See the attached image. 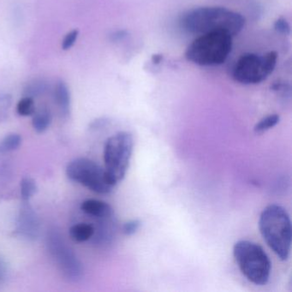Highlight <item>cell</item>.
I'll return each mask as SVG.
<instances>
[{
    "instance_id": "6da1fadb",
    "label": "cell",
    "mask_w": 292,
    "mask_h": 292,
    "mask_svg": "<svg viewBox=\"0 0 292 292\" xmlns=\"http://www.w3.org/2000/svg\"><path fill=\"white\" fill-rule=\"evenodd\" d=\"M245 23V17L242 14L219 6L189 9L179 19V24L184 31L200 35L223 32L233 37L242 31Z\"/></svg>"
},
{
    "instance_id": "7a4b0ae2",
    "label": "cell",
    "mask_w": 292,
    "mask_h": 292,
    "mask_svg": "<svg viewBox=\"0 0 292 292\" xmlns=\"http://www.w3.org/2000/svg\"><path fill=\"white\" fill-rule=\"evenodd\" d=\"M259 230L267 245L281 261L289 258L292 222L286 209L276 204L267 206L259 219Z\"/></svg>"
},
{
    "instance_id": "3957f363",
    "label": "cell",
    "mask_w": 292,
    "mask_h": 292,
    "mask_svg": "<svg viewBox=\"0 0 292 292\" xmlns=\"http://www.w3.org/2000/svg\"><path fill=\"white\" fill-rule=\"evenodd\" d=\"M232 44V36L226 33L201 34L187 47L185 58L197 66H220L231 53Z\"/></svg>"
},
{
    "instance_id": "277c9868",
    "label": "cell",
    "mask_w": 292,
    "mask_h": 292,
    "mask_svg": "<svg viewBox=\"0 0 292 292\" xmlns=\"http://www.w3.org/2000/svg\"><path fill=\"white\" fill-rule=\"evenodd\" d=\"M233 255L246 279L256 286H265L270 279V259L263 248L255 242L241 240L235 243Z\"/></svg>"
},
{
    "instance_id": "5b68a950",
    "label": "cell",
    "mask_w": 292,
    "mask_h": 292,
    "mask_svg": "<svg viewBox=\"0 0 292 292\" xmlns=\"http://www.w3.org/2000/svg\"><path fill=\"white\" fill-rule=\"evenodd\" d=\"M132 135L122 131L109 137L104 148L105 170L113 185L124 179L133 152Z\"/></svg>"
},
{
    "instance_id": "8992f818",
    "label": "cell",
    "mask_w": 292,
    "mask_h": 292,
    "mask_svg": "<svg viewBox=\"0 0 292 292\" xmlns=\"http://www.w3.org/2000/svg\"><path fill=\"white\" fill-rule=\"evenodd\" d=\"M278 62V53L271 51L264 54L245 53L234 66L232 78L245 85L261 83L274 72Z\"/></svg>"
},
{
    "instance_id": "52a82bcc",
    "label": "cell",
    "mask_w": 292,
    "mask_h": 292,
    "mask_svg": "<svg viewBox=\"0 0 292 292\" xmlns=\"http://www.w3.org/2000/svg\"><path fill=\"white\" fill-rule=\"evenodd\" d=\"M66 175L71 180L97 194H109L115 186L109 180L105 169L86 158H78L70 162L66 167Z\"/></svg>"
},
{
    "instance_id": "ba28073f",
    "label": "cell",
    "mask_w": 292,
    "mask_h": 292,
    "mask_svg": "<svg viewBox=\"0 0 292 292\" xmlns=\"http://www.w3.org/2000/svg\"><path fill=\"white\" fill-rule=\"evenodd\" d=\"M47 245L50 255L64 277L72 282L81 280L83 268L80 261L69 248L62 236L57 230L48 231Z\"/></svg>"
},
{
    "instance_id": "9c48e42d",
    "label": "cell",
    "mask_w": 292,
    "mask_h": 292,
    "mask_svg": "<svg viewBox=\"0 0 292 292\" xmlns=\"http://www.w3.org/2000/svg\"><path fill=\"white\" fill-rule=\"evenodd\" d=\"M24 202L20 209L16 232L26 239H34L39 234V219L31 206Z\"/></svg>"
},
{
    "instance_id": "30bf717a",
    "label": "cell",
    "mask_w": 292,
    "mask_h": 292,
    "mask_svg": "<svg viewBox=\"0 0 292 292\" xmlns=\"http://www.w3.org/2000/svg\"><path fill=\"white\" fill-rule=\"evenodd\" d=\"M81 211L97 218H109L113 214L111 206L99 200H87L81 203Z\"/></svg>"
},
{
    "instance_id": "8fae6325",
    "label": "cell",
    "mask_w": 292,
    "mask_h": 292,
    "mask_svg": "<svg viewBox=\"0 0 292 292\" xmlns=\"http://www.w3.org/2000/svg\"><path fill=\"white\" fill-rule=\"evenodd\" d=\"M54 100L59 107L60 113L64 117L69 116L71 108V95L68 87L64 81H59L57 83L54 90Z\"/></svg>"
},
{
    "instance_id": "7c38bea8",
    "label": "cell",
    "mask_w": 292,
    "mask_h": 292,
    "mask_svg": "<svg viewBox=\"0 0 292 292\" xmlns=\"http://www.w3.org/2000/svg\"><path fill=\"white\" fill-rule=\"evenodd\" d=\"M52 123V114L50 110L47 107H41L35 111L32 120V125L34 131L37 133H43L47 131Z\"/></svg>"
},
{
    "instance_id": "4fadbf2b",
    "label": "cell",
    "mask_w": 292,
    "mask_h": 292,
    "mask_svg": "<svg viewBox=\"0 0 292 292\" xmlns=\"http://www.w3.org/2000/svg\"><path fill=\"white\" fill-rule=\"evenodd\" d=\"M94 234L93 225L86 223H80L71 227L70 236L75 242H86L90 239Z\"/></svg>"
},
{
    "instance_id": "5bb4252c",
    "label": "cell",
    "mask_w": 292,
    "mask_h": 292,
    "mask_svg": "<svg viewBox=\"0 0 292 292\" xmlns=\"http://www.w3.org/2000/svg\"><path fill=\"white\" fill-rule=\"evenodd\" d=\"M22 144V137L18 134H9L0 141V153H6L17 149Z\"/></svg>"
},
{
    "instance_id": "9a60e30c",
    "label": "cell",
    "mask_w": 292,
    "mask_h": 292,
    "mask_svg": "<svg viewBox=\"0 0 292 292\" xmlns=\"http://www.w3.org/2000/svg\"><path fill=\"white\" fill-rule=\"evenodd\" d=\"M47 87L48 85L44 80H34L27 84L24 87L23 94L24 97H37L47 92Z\"/></svg>"
},
{
    "instance_id": "2e32d148",
    "label": "cell",
    "mask_w": 292,
    "mask_h": 292,
    "mask_svg": "<svg viewBox=\"0 0 292 292\" xmlns=\"http://www.w3.org/2000/svg\"><path fill=\"white\" fill-rule=\"evenodd\" d=\"M280 117L278 114H271L262 118L261 121L257 123L254 128L256 134L264 133L266 131H269L272 128L276 126L280 123Z\"/></svg>"
},
{
    "instance_id": "e0dca14e",
    "label": "cell",
    "mask_w": 292,
    "mask_h": 292,
    "mask_svg": "<svg viewBox=\"0 0 292 292\" xmlns=\"http://www.w3.org/2000/svg\"><path fill=\"white\" fill-rule=\"evenodd\" d=\"M20 189L22 200L24 202H28L37 191V184L31 177H24L21 181Z\"/></svg>"
},
{
    "instance_id": "ac0fdd59",
    "label": "cell",
    "mask_w": 292,
    "mask_h": 292,
    "mask_svg": "<svg viewBox=\"0 0 292 292\" xmlns=\"http://www.w3.org/2000/svg\"><path fill=\"white\" fill-rule=\"evenodd\" d=\"M16 111L19 115L22 117L34 115V112L36 111L34 98L31 97L22 98V100H20V101L17 103Z\"/></svg>"
},
{
    "instance_id": "d6986e66",
    "label": "cell",
    "mask_w": 292,
    "mask_h": 292,
    "mask_svg": "<svg viewBox=\"0 0 292 292\" xmlns=\"http://www.w3.org/2000/svg\"><path fill=\"white\" fill-rule=\"evenodd\" d=\"M141 221L139 219H132V220L128 221L123 225V232L126 236H132L135 233H137V230L140 229Z\"/></svg>"
},
{
    "instance_id": "ffe728a7",
    "label": "cell",
    "mask_w": 292,
    "mask_h": 292,
    "mask_svg": "<svg viewBox=\"0 0 292 292\" xmlns=\"http://www.w3.org/2000/svg\"><path fill=\"white\" fill-rule=\"evenodd\" d=\"M274 29L280 34H286V35L291 34V26L289 22H287V20L284 17L277 19L274 22Z\"/></svg>"
},
{
    "instance_id": "44dd1931",
    "label": "cell",
    "mask_w": 292,
    "mask_h": 292,
    "mask_svg": "<svg viewBox=\"0 0 292 292\" xmlns=\"http://www.w3.org/2000/svg\"><path fill=\"white\" fill-rule=\"evenodd\" d=\"M78 34H79V31L77 29L72 30L66 34V37L62 41L63 50H69L70 48H72V46L75 44V41L77 39Z\"/></svg>"
},
{
    "instance_id": "7402d4cb",
    "label": "cell",
    "mask_w": 292,
    "mask_h": 292,
    "mask_svg": "<svg viewBox=\"0 0 292 292\" xmlns=\"http://www.w3.org/2000/svg\"><path fill=\"white\" fill-rule=\"evenodd\" d=\"M107 119L106 118H99L96 119L94 121L91 123V125H89L91 130H96V129H100V128L105 126L107 124Z\"/></svg>"
},
{
    "instance_id": "603a6c76",
    "label": "cell",
    "mask_w": 292,
    "mask_h": 292,
    "mask_svg": "<svg viewBox=\"0 0 292 292\" xmlns=\"http://www.w3.org/2000/svg\"><path fill=\"white\" fill-rule=\"evenodd\" d=\"M125 36H126V32L125 31L122 30V31L115 32L114 34L111 35V40L112 41H121Z\"/></svg>"
},
{
    "instance_id": "cb8c5ba5",
    "label": "cell",
    "mask_w": 292,
    "mask_h": 292,
    "mask_svg": "<svg viewBox=\"0 0 292 292\" xmlns=\"http://www.w3.org/2000/svg\"><path fill=\"white\" fill-rule=\"evenodd\" d=\"M5 274V266L3 263V261L0 260V281L3 279Z\"/></svg>"
},
{
    "instance_id": "d4e9b609",
    "label": "cell",
    "mask_w": 292,
    "mask_h": 292,
    "mask_svg": "<svg viewBox=\"0 0 292 292\" xmlns=\"http://www.w3.org/2000/svg\"><path fill=\"white\" fill-rule=\"evenodd\" d=\"M162 59H163V57L161 55H159V54H155V55H153L152 58V63L153 64H159V63L161 62Z\"/></svg>"
}]
</instances>
